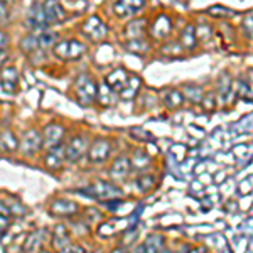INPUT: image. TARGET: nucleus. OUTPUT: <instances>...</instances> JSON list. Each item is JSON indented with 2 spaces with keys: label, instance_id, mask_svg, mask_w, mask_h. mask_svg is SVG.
I'll list each match as a JSON object with an SVG mask.
<instances>
[{
  "label": "nucleus",
  "instance_id": "c03bdc74",
  "mask_svg": "<svg viewBox=\"0 0 253 253\" xmlns=\"http://www.w3.org/2000/svg\"><path fill=\"white\" fill-rule=\"evenodd\" d=\"M66 252H76V253H83V252H86L83 247H80V245H73V243H69V247L66 248Z\"/></svg>",
  "mask_w": 253,
  "mask_h": 253
},
{
  "label": "nucleus",
  "instance_id": "c9c22d12",
  "mask_svg": "<svg viewBox=\"0 0 253 253\" xmlns=\"http://www.w3.org/2000/svg\"><path fill=\"white\" fill-rule=\"evenodd\" d=\"M201 101H203V105H205L206 112H214V110L218 108V103H219L216 93H206V95H203Z\"/></svg>",
  "mask_w": 253,
  "mask_h": 253
},
{
  "label": "nucleus",
  "instance_id": "2f4dec72",
  "mask_svg": "<svg viewBox=\"0 0 253 253\" xmlns=\"http://www.w3.org/2000/svg\"><path fill=\"white\" fill-rule=\"evenodd\" d=\"M208 14L213 15L216 19H228V17H235L236 12L228 9V7H224V5H213L208 9Z\"/></svg>",
  "mask_w": 253,
  "mask_h": 253
},
{
  "label": "nucleus",
  "instance_id": "bb28decb",
  "mask_svg": "<svg viewBox=\"0 0 253 253\" xmlns=\"http://www.w3.org/2000/svg\"><path fill=\"white\" fill-rule=\"evenodd\" d=\"M20 49H22V52H26V54H36V52L41 51V46H39V39L36 34H29L26 36L22 41H20Z\"/></svg>",
  "mask_w": 253,
  "mask_h": 253
},
{
  "label": "nucleus",
  "instance_id": "37998d69",
  "mask_svg": "<svg viewBox=\"0 0 253 253\" xmlns=\"http://www.w3.org/2000/svg\"><path fill=\"white\" fill-rule=\"evenodd\" d=\"M0 214L9 216V218H10V211H9V206H7V201H5V199H2V198H0Z\"/></svg>",
  "mask_w": 253,
  "mask_h": 253
},
{
  "label": "nucleus",
  "instance_id": "7ed1b4c3",
  "mask_svg": "<svg viewBox=\"0 0 253 253\" xmlns=\"http://www.w3.org/2000/svg\"><path fill=\"white\" fill-rule=\"evenodd\" d=\"M52 47H54L56 58L61 61H76V59L83 58L84 52H86V46L76 39L61 41V42L54 44Z\"/></svg>",
  "mask_w": 253,
  "mask_h": 253
},
{
  "label": "nucleus",
  "instance_id": "79ce46f5",
  "mask_svg": "<svg viewBox=\"0 0 253 253\" xmlns=\"http://www.w3.org/2000/svg\"><path fill=\"white\" fill-rule=\"evenodd\" d=\"M7 47H9V36L5 32H0V54L7 52Z\"/></svg>",
  "mask_w": 253,
  "mask_h": 253
},
{
  "label": "nucleus",
  "instance_id": "ea45409f",
  "mask_svg": "<svg viewBox=\"0 0 253 253\" xmlns=\"http://www.w3.org/2000/svg\"><path fill=\"white\" fill-rule=\"evenodd\" d=\"M243 31L245 34H247L248 39H252V12H248V17L243 20Z\"/></svg>",
  "mask_w": 253,
  "mask_h": 253
},
{
  "label": "nucleus",
  "instance_id": "20e7f679",
  "mask_svg": "<svg viewBox=\"0 0 253 253\" xmlns=\"http://www.w3.org/2000/svg\"><path fill=\"white\" fill-rule=\"evenodd\" d=\"M83 34L91 41V42H103L108 36V27L100 17L91 15L83 24Z\"/></svg>",
  "mask_w": 253,
  "mask_h": 253
},
{
  "label": "nucleus",
  "instance_id": "2eb2a0df",
  "mask_svg": "<svg viewBox=\"0 0 253 253\" xmlns=\"http://www.w3.org/2000/svg\"><path fill=\"white\" fill-rule=\"evenodd\" d=\"M170 32H172V20L166 14L159 15L156 22L152 24V27H150V34L156 39H166Z\"/></svg>",
  "mask_w": 253,
  "mask_h": 253
},
{
  "label": "nucleus",
  "instance_id": "f03ea898",
  "mask_svg": "<svg viewBox=\"0 0 253 253\" xmlns=\"http://www.w3.org/2000/svg\"><path fill=\"white\" fill-rule=\"evenodd\" d=\"M98 84L96 81L89 75H80L75 81V95L80 105L88 107V105L95 103L96 100Z\"/></svg>",
  "mask_w": 253,
  "mask_h": 253
},
{
  "label": "nucleus",
  "instance_id": "4468645a",
  "mask_svg": "<svg viewBox=\"0 0 253 253\" xmlns=\"http://www.w3.org/2000/svg\"><path fill=\"white\" fill-rule=\"evenodd\" d=\"M19 84V71L15 68H3L0 73V86L7 93H15Z\"/></svg>",
  "mask_w": 253,
  "mask_h": 253
},
{
  "label": "nucleus",
  "instance_id": "9d476101",
  "mask_svg": "<svg viewBox=\"0 0 253 253\" xmlns=\"http://www.w3.org/2000/svg\"><path fill=\"white\" fill-rule=\"evenodd\" d=\"M145 3L147 0H117L115 5H113V10H115L118 17L125 19L140 12L145 7Z\"/></svg>",
  "mask_w": 253,
  "mask_h": 253
},
{
  "label": "nucleus",
  "instance_id": "a18cd8bd",
  "mask_svg": "<svg viewBox=\"0 0 253 253\" xmlns=\"http://www.w3.org/2000/svg\"><path fill=\"white\" fill-rule=\"evenodd\" d=\"M162 2H164V3H167V5H169V3H172L174 0H162Z\"/></svg>",
  "mask_w": 253,
  "mask_h": 253
},
{
  "label": "nucleus",
  "instance_id": "1a4fd4ad",
  "mask_svg": "<svg viewBox=\"0 0 253 253\" xmlns=\"http://www.w3.org/2000/svg\"><path fill=\"white\" fill-rule=\"evenodd\" d=\"M44 14H46V19L49 22V26H58V24H63L66 20V10L63 9L59 0H46L42 3Z\"/></svg>",
  "mask_w": 253,
  "mask_h": 253
},
{
  "label": "nucleus",
  "instance_id": "aec40b11",
  "mask_svg": "<svg viewBox=\"0 0 253 253\" xmlns=\"http://www.w3.org/2000/svg\"><path fill=\"white\" fill-rule=\"evenodd\" d=\"M145 32H147V22L144 19L132 20V22H128L125 27V39L126 41L145 39Z\"/></svg>",
  "mask_w": 253,
  "mask_h": 253
},
{
  "label": "nucleus",
  "instance_id": "6ab92c4d",
  "mask_svg": "<svg viewBox=\"0 0 253 253\" xmlns=\"http://www.w3.org/2000/svg\"><path fill=\"white\" fill-rule=\"evenodd\" d=\"M126 81H128V73H126L125 69H122V68H118V69H115V71H112L107 76V78H105V83H107L115 93H120L122 89H124V86L126 84Z\"/></svg>",
  "mask_w": 253,
  "mask_h": 253
},
{
  "label": "nucleus",
  "instance_id": "f257e3e1",
  "mask_svg": "<svg viewBox=\"0 0 253 253\" xmlns=\"http://www.w3.org/2000/svg\"><path fill=\"white\" fill-rule=\"evenodd\" d=\"M81 194H86L91 199H96V201H110V199H118L124 191L120 189L117 184H112V182H105V181H96L93 184H89L88 187H83L80 189Z\"/></svg>",
  "mask_w": 253,
  "mask_h": 253
},
{
  "label": "nucleus",
  "instance_id": "dca6fc26",
  "mask_svg": "<svg viewBox=\"0 0 253 253\" xmlns=\"http://www.w3.org/2000/svg\"><path fill=\"white\" fill-rule=\"evenodd\" d=\"M63 162H64V147L61 144L56 147H51L49 152L46 154V157H44V166H46L49 170L61 169Z\"/></svg>",
  "mask_w": 253,
  "mask_h": 253
},
{
  "label": "nucleus",
  "instance_id": "a19ab883",
  "mask_svg": "<svg viewBox=\"0 0 253 253\" xmlns=\"http://www.w3.org/2000/svg\"><path fill=\"white\" fill-rule=\"evenodd\" d=\"M9 226H10V218H9V216L0 214V235L5 233V231L9 230Z\"/></svg>",
  "mask_w": 253,
  "mask_h": 253
},
{
  "label": "nucleus",
  "instance_id": "5701e85b",
  "mask_svg": "<svg viewBox=\"0 0 253 253\" xmlns=\"http://www.w3.org/2000/svg\"><path fill=\"white\" fill-rule=\"evenodd\" d=\"M179 42H181L182 49H186V51H193V49L198 46V36H196L194 24H187V26L184 27Z\"/></svg>",
  "mask_w": 253,
  "mask_h": 253
},
{
  "label": "nucleus",
  "instance_id": "f3484780",
  "mask_svg": "<svg viewBox=\"0 0 253 253\" xmlns=\"http://www.w3.org/2000/svg\"><path fill=\"white\" fill-rule=\"evenodd\" d=\"M69 243H71V233L64 224H58L52 231V247L59 252H66Z\"/></svg>",
  "mask_w": 253,
  "mask_h": 253
},
{
  "label": "nucleus",
  "instance_id": "6e6552de",
  "mask_svg": "<svg viewBox=\"0 0 253 253\" xmlns=\"http://www.w3.org/2000/svg\"><path fill=\"white\" fill-rule=\"evenodd\" d=\"M88 152V159L93 162V164H101L110 157V152H112V144L105 138H96L89 149L86 150Z\"/></svg>",
  "mask_w": 253,
  "mask_h": 253
},
{
  "label": "nucleus",
  "instance_id": "c756f323",
  "mask_svg": "<svg viewBox=\"0 0 253 253\" xmlns=\"http://www.w3.org/2000/svg\"><path fill=\"white\" fill-rule=\"evenodd\" d=\"M233 93L240 98V100L252 103V86L248 83H245V81H236V86L233 89Z\"/></svg>",
  "mask_w": 253,
  "mask_h": 253
},
{
  "label": "nucleus",
  "instance_id": "473e14b6",
  "mask_svg": "<svg viewBox=\"0 0 253 253\" xmlns=\"http://www.w3.org/2000/svg\"><path fill=\"white\" fill-rule=\"evenodd\" d=\"M38 39H39V46L41 49H47V47H52L56 42V34L51 31H42L38 34Z\"/></svg>",
  "mask_w": 253,
  "mask_h": 253
},
{
  "label": "nucleus",
  "instance_id": "a878e982",
  "mask_svg": "<svg viewBox=\"0 0 253 253\" xmlns=\"http://www.w3.org/2000/svg\"><path fill=\"white\" fill-rule=\"evenodd\" d=\"M0 149L5 150V152H15L19 149V140L9 130L0 133Z\"/></svg>",
  "mask_w": 253,
  "mask_h": 253
},
{
  "label": "nucleus",
  "instance_id": "a211bd4d",
  "mask_svg": "<svg viewBox=\"0 0 253 253\" xmlns=\"http://www.w3.org/2000/svg\"><path fill=\"white\" fill-rule=\"evenodd\" d=\"M47 231L46 230H36L27 236L26 243H24L22 250L24 252H41L44 247V242H46Z\"/></svg>",
  "mask_w": 253,
  "mask_h": 253
},
{
  "label": "nucleus",
  "instance_id": "f8f14e48",
  "mask_svg": "<svg viewBox=\"0 0 253 253\" xmlns=\"http://www.w3.org/2000/svg\"><path fill=\"white\" fill-rule=\"evenodd\" d=\"M64 138V128L58 124H49L46 128H44V133H42V142L47 149L51 147H56L63 142Z\"/></svg>",
  "mask_w": 253,
  "mask_h": 253
},
{
  "label": "nucleus",
  "instance_id": "7c9ffc66",
  "mask_svg": "<svg viewBox=\"0 0 253 253\" xmlns=\"http://www.w3.org/2000/svg\"><path fill=\"white\" fill-rule=\"evenodd\" d=\"M182 96H184V100L191 101V103H199L203 98V89L199 86H184V89H182Z\"/></svg>",
  "mask_w": 253,
  "mask_h": 253
},
{
  "label": "nucleus",
  "instance_id": "f704fd0d",
  "mask_svg": "<svg viewBox=\"0 0 253 253\" xmlns=\"http://www.w3.org/2000/svg\"><path fill=\"white\" fill-rule=\"evenodd\" d=\"M130 135L138 142H154L156 140V137H154L152 133H149L145 128H140V126H135V128L130 130Z\"/></svg>",
  "mask_w": 253,
  "mask_h": 253
},
{
  "label": "nucleus",
  "instance_id": "49530a36",
  "mask_svg": "<svg viewBox=\"0 0 253 253\" xmlns=\"http://www.w3.org/2000/svg\"><path fill=\"white\" fill-rule=\"evenodd\" d=\"M0 252H3V247H2V245H0Z\"/></svg>",
  "mask_w": 253,
  "mask_h": 253
},
{
  "label": "nucleus",
  "instance_id": "9b49d317",
  "mask_svg": "<svg viewBox=\"0 0 253 253\" xmlns=\"http://www.w3.org/2000/svg\"><path fill=\"white\" fill-rule=\"evenodd\" d=\"M78 203L71 201V199H56L51 205V214L58 216V218H73L78 214Z\"/></svg>",
  "mask_w": 253,
  "mask_h": 253
},
{
  "label": "nucleus",
  "instance_id": "4c0bfd02",
  "mask_svg": "<svg viewBox=\"0 0 253 253\" xmlns=\"http://www.w3.org/2000/svg\"><path fill=\"white\" fill-rule=\"evenodd\" d=\"M130 162H132V166L138 167V169H145V167H149L150 164V157L147 156L145 152L138 150V152H135V156H133V161H130Z\"/></svg>",
  "mask_w": 253,
  "mask_h": 253
},
{
  "label": "nucleus",
  "instance_id": "cd10ccee",
  "mask_svg": "<svg viewBox=\"0 0 253 253\" xmlns=\"http://www.w3.org/2000/svg\"><path fill=\"white\" fill-rule=\"evenodd\" d=\"M125 47L128 52H132V54H138V56H144L149 52V42H147L145 39H133V41H126L125 42Z\"/></svg>",
  "mask_w": 253,
  "mask_h": 253
},
{
  "label": "nucleus",
  "instance_id": "c85d7f7f",
  "mask_svg": "<svg viewBox=\"0 0 253 253\" xmlns=\"http://www.w3.org/2000/svg\"><path fill=\"white\" fill-rule=\"evenodd\" d=\"M218 93L223 101L230 100V96L233 95V84H231V80L228 76H223L221 80H218Z\"/></svg>",
  "mask_w": 253,
  "mask_h": 253
},
{
  "label": "nucleus",
  "instance_id": "72a5a7b5",
  "mask_svg": "<svg viewBox=\"0 0 253 253\" xmlns=\"http://www.w3.org/2000/svg\"><path fill=\"white\" fill-rule=\"evenodd\" d=\"M154 184H156V179L149 174L140 175V177L137 179V189L140 191V193H149V191L154 187Z\"/></svg>",
  "mask_w": 253,
  "mask_h": 253
},
{
  "label": "nucleus",
  "instance_id": "412c9836",
  "mask_svg": "<svg viewBox=\"0 0 253 253\" xmlns=\"http://www.w3.org/2000/svg\"><path fill=\"white\" fill-rule=\"evenodd\" d=\"M142 88V80L138 78V76L135 75H128V81H126V84L124 86V89H122L118 95H120V98H124V100H133L138 91H140Z\"/></svg>",
  "mask_w": 253,
  "mask_h": 253
},
{
  "label": "nucleus",
  "instance_id": "ddd939ff",
  "mask_svg": "<svg viewBox=\"0 0 253 253\" xmlns=\"http://www.w3.org/2000/svg\"><path fill=\"white\" fill-rule=\"evenodd\" d=\"M130 170H132V162L128 157L122 156L113 161L112 167H110V177L115 179V181H122V179L128 177Z\"/></svg>",
  "mask_w": 253,
  "mask_h": 253
},
{
  "label": "nucleus",
  "instance_id": "e433bc0d",
  "mask_svg": "<svg viewBox=\"0 0 253 253\" xmlns=\"http://www.w3.org/2000/svg\"><path fill=\"white\" fill-rule=\"evenodd\" d=\"M181 51H182L181 42H169L162 47V54H164L166 58H177V56L181 54Z\"/></svg>",
  "mask_w": 253,
  "mask_h": 253
},
{
  "label": "nucleus",
  "instance_id": "58836bf2",
  "mask_svg": "<svg viewBox=\"0 0 253 253\" xmlns=\"http://www.w3.org/2000/svg\"><path fill=\"white\" fill-rule=\"evenodd\" d=\"M10 19V10H9V5L5 2L0 0V26H3L5 22H9Z\"/></svg>",
  "mask_w": 253,
  "mask_h": 253
},
{
  "label": "nucleus",
  "instance_id": "4be33fe9",
  "mask_svg": "<svg viewBox=\"0 0 253 253\" xmlns=\"http://www.w3.org/2000/svg\"><path fill=\"white\" fill-rule=\"evenodd\" d=\"M166 248V238L161 235H150L145 238V242L138 247V252H152V253H159L164 252Z\"/></svg>",
  "mask_w": 253,
  "mask_h": 253
},
{
  "label": "nucleus",
  "instance_id": "0eeeda50",
  "mask_svg": "<svg viewBox=\"0 0 253 253\" xmlns=\"http://www.w3.org/2000/svg\"><path fill=\"white\" fill-rule=\"evenodd\" d=\"M42 145H44L42 135H41L38 130H27L19 142V149L22 150V154L27 157L38 154L39 150L42 149Z\"/></svg>",
  "mask_w": 253,
  "mask_h": 253
},
{
  "label": "nucleus",
  "instance_id": "39448f33",
  "mask_svg": "<svg viewBox=\"0 0 253 253\" xmlns=\"http://www.w3.org/2000/svg\"><path fill=\"white\" fill-rule=\"evenodd\" d=\"M86 150H88V138L84 135H75L66 144V147H64V161L75 164V162H78L86 154Z\"/></svg>",
  "mask_w": 253,
  "mask_h": 253
},
{
  "label": "nucleus",
  "instance_id": "b1692460",
  "mask_svg": "<svg viewBox=\"0 0 253 253\" xmlns=\"http://www.w3.org/2000/svg\"><path fill=\"white\" fill-rule=\"evenodd\" d=\"M162 100H164V107L169 110H175V108L182 107V103L186 101L179 89H167L164 93V96H162Z\"/></svg>",
  "mask_w": 253,
  "mask_h": 253
},
{
  "label": "nucleus",
  "instance_id": "423d86ee",
  "mask_svg": "<svg viewBox=\"0 0 253 253\" xmlns=\"http://www.w3.org/2000/svg\"><path fill=\"white\" fill-rule=\"evenodd\" d=\"M26 22H27V26L36 32H42V31L47 29L49 22L46 19V14H44L42 3H39V2L32 3V5L29 7V10H27Z\"/></svg>",
  "mask_w": 253,
  "mask_h": 253
},
{
  "label": "nucleus",
  "instance_id": "393cba45",
  "mask_svg": "<svg viewBox=\"0 0 253 253\" xmlns=\"http://www.w3.org/2000/svg\"><path fill=\"white\" fill-rule=\"evenodd\" d=\"M115 98H117V93L113 91L107 83H103L101 86H98V91H96L98 103H101L103 107H112V105L115 103Z\"/></svg>",
  "mask_w": 253,
  "mask_h": 253
}]
</instances>
